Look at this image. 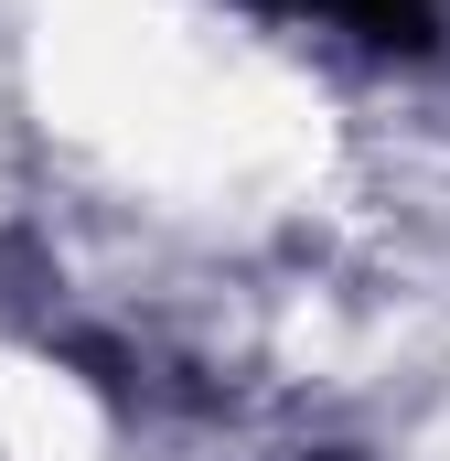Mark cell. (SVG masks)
I'll return each instance as SVG.
<instances>
[{"label": "cell", "mask_w": 450, "mask_h": 461, "mask_svg": "<svg viewBox=\"0 0 450 461\" xmlns=\"http://www.w3.org/2000/svg\"><path fill=\"white\" fill-rule=\"evenodd\" d=\"M268 11L343 22V32H364V43H429V0H268Z\"/></svg>", "instance_id": "6da1fadb"}]
</instances>
